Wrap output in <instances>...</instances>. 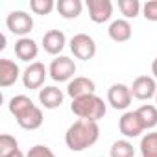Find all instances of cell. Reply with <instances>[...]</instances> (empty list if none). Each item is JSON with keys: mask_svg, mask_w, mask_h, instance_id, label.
I'll use <instances>...</instances> for the list:
<instances>
[{"mask_svg": "<svg viewBox=\"0 0 157 157\" xmlns=\"http://www.w3.org/2000/svg\"><path fill=\"white\" fill-rule=\"evenodd\" d=\"M100 137V126L98 122L93 120H83L78 118L65 133V142L72 151H83L96 144Z\"/></svg>", "mask_w": 157, "mask_h": 157, "instance_id": "cell-1", "label": "cell"}, {"mask_svg": "<svg viewBox=\"0 0 157 157\" xmlns=\"http://www.w3.org/2000/svg\"><path fill=\"white\" fill-rule=\"evenodd\" d=\"M70 111L78 117V118H83V120H93L98 122L100 118H104L107 107L104 104V100L96 94H87L82 98H76L70 104Z\"/></svg>", "mask_w": 157, "mask_h": 157, "instance_id": "cell-2", "label": "cell"}, {"mask_svg": "<svg viewBox=\"0 0 157 157\" xmlns=\"http://www.w3.org/2000/svg\"><path fill=\"white\" fill-rule=\"evenodd\" d=\"M70 50L78 59L89 61V59H93L96 56V43L87 33H76L70 39Z\"/></svg>", "mask_w": 157, "mask_h": 157, "instance_id": "cell-3", "label": "cell"}, {"mask_svg": "<svg viewBox=\"0 0 157 157\" xmlns=\"http://www.w3.org/2000/svg\"><path fill=\"white\" fill-rule=\"evenodd\" d=\"M48 74L54 82H68L70 78L76 74V65L70 57L67 56H59L56 57L52 63H50V68H48Z\"/></svg>", "mask_w": 157, "mask_h": 157, "instance_id": "cell-4", "label": "cell"}, {"mask_svg": "<svg viewBox=\"0 0 157 157\" xmlns=\"http://www.w3.org/2000/svg\"><path fill=\"white\" fill-rule=\"evenodd\" d=\"M6 26H8V30H10L11 33L24 37V35H28V33L32 32V28H33V19H32V15H28L26 11H11V13L8 15V19H6Z\"/></svg>", "mask_w": 157, "mask_h": 157, "instance_id": "cell-5", "label": "cell"}, {"mask_svg": "<svg viewBox=\"0 0 157 157\" xmlns=\"http://www.w3.org/2000/svg\"><path fill=\"white\" fill-rule=\"evenodd\" d=\"M48 70L46 67L41 63V61H35V63H30V67L22 72V83L26 89H41L43 83H44V78H46Z\"/></svg>", "mask_w": 157, "mask_h": 157, "instance_id": "cell-6", "label": "cell"}, {"mask_svg": "<svg viewBox=\"0 0 157 157\" xmlns=\"http://www.w3.org/2000/svg\"><path fill=\"white\" fill-rule=\"evenodd\" d=\"M131 98H133L131 89L124 83H115L107 91V102L111 104L113 109H118V111L128 109L129 104H131Z\"/></svg>", "mask_w": 157, "mask_h": 157, "instance_id": "cell-7", "label": "cell"}, {"mask_svg": "<svg viewBox=\"0 0 157 157\" xmlns=\"http://www.w3.org/2000/svg\"><path fill=\"white\" fill-rule=\"evenodd\" d=\"M118 129H120V133H122L124 137L135 139V137H139V135L144 131V126H142V122H140L137 111H126V113L120 117V120H118Z\"/></svg>", "mask_w": 157, "mask_h": 157, "instance_id": "cell-8", "label": "cell"}, {"mask_svg": "<svg viewBox=\"0 0 157 157\" xmlns=\"http://www.w3.org/2000/svg\"><path fill=\"white\" fill-rule=\"evenodd\" d=\"M87 10L89 17L96 24H104L113 15V4L111 0H87Z\"/></svg>", "mask_w": 157, "mask_h": 157, "instance_id": "cell-9", "label": "cell"}, {"mask_svg": "<svg viewBox=\"0 0 157 157\" xmlns=\"http://www.w3.org/2000/svg\"><path fill=\"white\" fill-rule=\"evenodd\" d=\"M129 89H131L133 98H137V100H150L151 96L157 94L155 80L150 78V76H139V78H135V82H133V85Z\"/></svg>", "mask_w": 157, "mask_h": 157, "instance_id": "cell-10", "label": "cell"}, {"mask_svg": "<svg viewBox=\"0 0 157 157\" xmlns=\"http://www.w3.org/2000/svg\"><path fill=\"white\" fill-rule=\"evenodd\" d=\"M94 91H96L94 82L89 80V78H83V76H78V78H74V80H70L68 87H67V94L72 100L87 96V94H94Z\"/></svg>", "mask_w": 157, "mask_h": 157, "instance_id": "cell-11", "label": "cell"}, {"mask_svg": "<svg viewBox=\"0 0 157 157\" xmlns=\"http://www.w3.org/2000/svg\"><path fill=\"white\" fill-rule=\"evenodd\" d=\"M17 124L22 128V129H28V131H33V129H39L41 126H43V111H41V107H37L35 104L30 107V109H26L22 115H19L17 118Z\"/></svg>", "mask_w": 157, "mask_h": 157, "instance_id": "cell-12", "label": "cell"}, {"mask_svg": "<svg viewBox=\"0 0 157 157\" xmlns=\"http://www.w3.org/2000/svg\"><path fill=\"white\" fill-rule=\"evenodd\" d=\"M65 44H67V37H65V33L59 32V30H50V32H46V33L43 35V48H44V52L50 54V56L61 54L63 48H65Z\"/></svg>", "mask_w": 157, "mask_h": 157, "instance_id": "cell-13", "label": "cell"}, {"mask_svg": "<svg viewBox=\"0 0 157 157\" xmlns=\"http://www.w3.org/2000/svg\"><path fill=\"white\" fill-rule=\"evenodd\" d=\"M21 76L19 65L11 59H0V87H11Z\"/></svg>", "mask_w": 157, "mask_h": 157, "instance_id": "cell-14", "label": "cell"}, {"mask_svg": "<svg viewBox=\"0 0 157 157\" xmlns=\"http://www.w3.org/2000/svg\"><path fill=\"white\" fill-rule=\"evenodd\" d=\"M39 54V46L33 39L30 37H21L17 43H15V56L21 59V61H33ZM35 63V61H33Z\"/></svg>", "mask_w": 157, "mask_h": 157, "instance_id": "cell-15", "label": "cell"}, {"mask_svg": "<svg viewBox=\"0 0 157 157\" xmlns=\"http://www.w3.org/2000/svg\"><path fill=\"white\" fill-rule=\"evenodd\" d=\"M63 98H65V94L61 93V89H57L54 85L39 91V102L44 109H57L63 104Z\"/></svg>", "mask_w": 157, "mask_h": 157, "instance_id": "cell-16", "label": "cell"}, {"mask_svg": "<svg viewBox=\"0 0 157 157\" xmlns=\"http://www.w3.org/2000/svg\"><path fill=\"white\" fill-rule=\"evenodd\" d=\"M109 37L115 41V43H126L131 39V33H133V28L131 24L126 21V19H118V21H113L111 26H109Z\"/></svg>", "mask_w": 157, "mask_h": 157, "instance_id": "cell-17", "label": "cell"}, {"mask_svg": "<svg viewBox=\"0 0 157 157\" xmlns=\"http://www.w3.org/2000/svg\"><path fill=\"white\" fill-rule=\"evenodd\" d=\"M56 10L59 11L63 19H78L82 15L83 4H82V0H59L56 4Z\"/></svg>", "mask_w": 157, "mask_h": 157, "instance_id": "cell-18", "label": "cell"}, {"mask_svg": "<svg viewBox=\"0 0 157 157\" xmlns=\"http://www.w3.org/2000/svg\"><path fill=\"white\" fill-rule=\"evenodd\" d=\"M137 115H139L144 129H153L157 126V105H150V104L140 105L137 109Z\"/></svg>", "mask_w": 157, "mask_h": 157, "instance_id": "cell-19", "label": "cell"}, {"mask_svg": "<svg viewBox=\"0 0 157 157\" xmlns=\"http://www.w3.org/2000/svg\"><path fill=\"white\" fill-rule=\"evenodd\" d=\"M140 155L142 157H157V131H150L140 139Z\"/></svg>", "mask_w": 157, "mask_h": 157, "instance_id": "cell-20", "label": "cell"}, {"mask_svg": "<svg viewBox=\"0 0 157 157\" xmlns=\"http://www.w3.org/2000/svg\"><path fill=\"white\" fill-rule=\"evenodd\" d=\"M33 105V102L26 96V94H17V96H13L11 100H10V113L17 118L19 115H22L26 109H30Z\"/></svg>", "mask_w": 157, "mask_h": 157, "instance_id": "cell-21", "label": "cell"}, {"mask_svg": "<svg viewBox=\"0 0 157 157\" xmlns=\"http://www.w3.org/2000/svg\"><path fill=\"white\" fill-rule=\"evenodd\" d=\"M111 157H135V148L129 140H117L111 146Z\"/></svg>", "mask_w": 157, "mask_h": 157, "instance_id": "cell-22", "label": "cell"}, {"mask_svg": "<svg viewBox=\"0 0 157 157\" xmlns=\"http://www.w3.org/2000/svg\"><path fill=\"white\" fill-rule=\"evenodd\" d=\"M118 8L126 19H135L140 13V2L139 0H118Z\"/></svg>", "mask_w": 157, "mask_h": 157, "instance_id": "cell-23", "label": "cell"}, {"mask_svg": "<svg viewBox=\"0 0 157 157\" xmlns=\"http://www.w3.org/2000/svg\"><path fill=\"white\" fill-rule=\"evenodd\" d=\"M17 150H19V142H17V139L13 135L4 133L0 137V157H8Z\"/></svg>", "mask_w": 157, "mask_h": 157, "instance_id": "cell-24", "label": "cell"}, {"mask_svg": "<svg viewBox=\"0 0 157 157\" xmlns=\"http://www.w3.org/2000/svg\"><path fill=\"white\" fill-rule=\"evenodd\" d=\"M30 8L35 15H50L56 4H54V0H32Z\"/></svg>", "mask_w": 157, "mask_h": 157, "instance_id": "cell-25", "label": "cell"}, {"mask_svg": "<svg viewBox=\"0 0 157 157\" xmlns=\"http://www.w3.org/2000/svg\"><path fill=\"white\" fill-rule=\"evenodd\" d=\"M142 15H144L146 21L157 22V0H148L142 6Z\"/></svg>", "mask_w": 157, "mask_h": 157, "instance_id": "cell-26", "label": "cell"}, {"mask_svg": "<svg viewBox=\"0 0 157 157\" xmlns=\"http://www.w3.org/2000/svg\"><path fill=\"white\" fill-rule=\"evenodd\" d=\"M26 157H56L54 151L48 148V146H43V144H35L33 148L28 150Z\"/></svg>", "mask_w": 157, "mask_h": 157, "instance_id": "cell-27", "label": "cell"}, {"mask_svg": "<svg viewBox=\"0 0 157 157\" xmlns=\"http://www.w3.org/2000/svg\"><path fill=\"white\" fill-rule=\"evenodd\" d=\"M151 74H153V78L157 80V57H155L153 63H151Z\"/></svg>", "mask_w": 157, "mask_h": 157, "instance_id": "cell-28", "label": "cell"}, {"mask_svg": "<svg viewBox=\"0 0 157 157\" xmlns=\"http://www.w3.org/2000/svg\"><path fill=\"white\" fill-rule=\"evenodd\" d=\"M8 157H24V153L21 151V150H17V151H13L11 155H8Z\"/></svg>", "mask_w": 157, "mask_h": 157, "instance_id": "cell-29", "label": "cell"}, {"mask_svg": "<svg viewBox=\"0 0 157 157\" xmlns=\"http://www.w3.org/2000/svg\"><path fill=\"white\" fill-rule=\"evenodd\" d=\"M155 104H157V94H155Z\"/></svg>", "mask_w": 157, "mask_h": 157, "instance_id": "cell-30", "label": "cell"}]
</instances>
